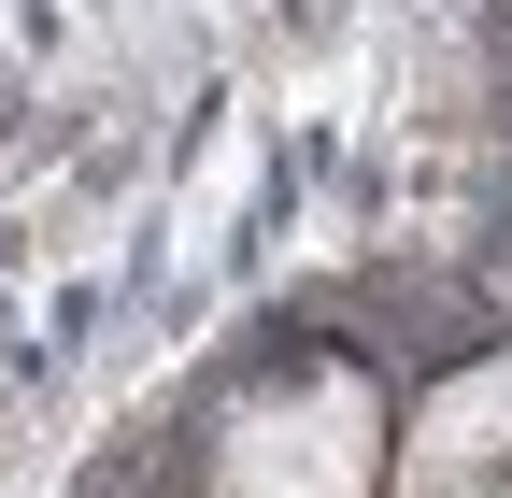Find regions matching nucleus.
Returning a JSON list of instances; mask_svg holds the SVG:
<instances>
[{
  "mask_svg": "<svg viewBox=\"0 0 512 498\" xmlns=\"http://www.w3.org/2000/svg\"><path fill=\"white\" fill-rule=\"evenodd\" d=\"M200 498H384V399L370 370H285L214 427Z\"/></svg>",
  "mask_w": 512,
  "mask_h": 498,
  "instance_id": "nucleus-1",
  "label": "nucleus"
},
{
  "mask_svg": "<svg viewBox=\"0 0 512 498\" xmlns=\"http://www.w3.org/2000/svg\"><path fill=\"white\" fill-rule=\"evenodd\" d=\"M484 484H512V342L441 370L413 427L384 442V498H484Z\"/></svg>",
  "mask_w": 512,
  "mask_h": 498,
  "instance_id": "nucleus-2",
  "label": "nucleus"
},
{
  "mask_svg": "<svg viewBox=\"0 0 512 498\" xmlns=\"http://www.w3.org/2000/svg\"><path fill=\"white\" fill-rule=\"evenodd\" d=\"M484 498H512V484H484Z\"/></svg>",
  "mask_w": 512,
  "mask_h": 498,
  "instance_id": "nucleus-3",
  "label": "nucleus"
}]
</instances>
